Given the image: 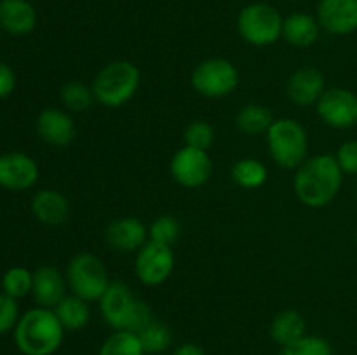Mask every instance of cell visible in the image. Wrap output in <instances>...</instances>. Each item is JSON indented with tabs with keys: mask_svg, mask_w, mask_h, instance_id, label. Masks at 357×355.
<instances>
[{
	"mask_svg": "<svg viewBox=\"0 0 357 355\" xmlns=\"http://www.w3.org/2000/svg\"><path fill=\"white\" fill-rule=\"evenodd\" d=\"M344 171L333 155H316L307 159L295 174V194L307 207H324L338 195Z\"/></svg>",
	"mask_w": 357,
	"mask_h": 355,
	"instance_id": "obj_1",
	"label": "cell"
},
{
	"mask_svg": "<svg viewBox=\"0 0 357 355\" xmlns=\"http://www.w3.org/2000/svg\"><path fill=\"white\" fill-rule=\"evenodd\" d=\"M65 333L54 310L37 306L20 317L14 341L23 355H52L61 347Z\"/></svg>",
	"mask_w": 357,
	"mask_h": 355,
	"instance_id": "obj_2",
	"label": "cell"
},
{
	"mask_svg": "<svg viewBox=\"0 0 357 355\" xmlns=\"http://www.w3.org/2000/svg\"><path fill=\"white\" fill-rule=\"evenodd\" d=\"M103 320L114 331L139 333L153 319L152 310L124 282H110L100 299Z\"/></svg>",
	"mask_w": 357,
	"mask_h": 355,
	"instance_id": "obj_3",
	"label": "cell"
},
{
	"mask_svg": "<svg viewBox=\"0 0 357 355\" xmlns=\"http://www.w3.org/2000/svg\"><path fill=\"white\" fill-rule=\"evenodd\" d=\"M139 80L142 75L135 63L117 59L96 73L91 87L98 103L107 108H121L138 93Z\"/></svg>",
	"mask_w": 357,
	"mask_h": 355,
	"instance_id": "obj_4",
	"label": "cell"
},
{
	"mask_svg": "<svg viewBox=\"0 0 357 355\" xmlns=\"http://www.w3.org/2000/svg\"><path fill=\"white\" fill-rule=\"evenodd\" d=\"M267 143L274 162L284 169H298L307 160L309 136L295 118H275L267 132Z\"/></svg>",
	"mask_w": 357,
	"mask_h": 355,
	"instance_id": "obj_5",
	"label": "cell"
},
{
	"mask_svg": "<svg viewBox=\"0 0 357 355\" xmlns=\"http://www.w3.org/2000/svg\"><path fill=\"white\" fill-rule=\"evenodd\" d=\"M282 21L284 17L274 6L255 2L241 9L237 16V31L248 44L267 47L282 37Z\"/></svg>",
	"mask_w": 357,
	"mask_h": 355,
	"instance_id": "obj_6",
	"label": "cell"
},
{
	"mask_svg": "<svg viewBox=\"0 0 357 355\" xmlns=\"http://www.w3.org/2000/svg\"><path fill=\"white\" fill-rule=\"evenodd\" d=\"M66 281L72 294L86 299L87 303L100 301L110 285V277L98 256L91 253H80L70 260L66 267Z\"/></svg>",
	"mask_w": 357,
	"mask_h": 355,
	"instance_id": "obj_7",
	"label": "cell"
},
{
	"mask_svg": "<svg viewBox=\"0 0 357 355\" xmlns=\"http://www.w3.org/2000/svg\"><path fill=\"white\" fill-rule=\"evenodd\" d=\"M192 86L202 96L218 100L237 89L239 72L236 65L225 58L204 59L192 72Z\"/></svg>",
	"mask_w": 357,
	"mask_h": 355,
	"instance_id": "obj_8",
	"label": "cell"
},
{
	"mask_svg": "<svg viewBox=\"0 0 357 355\" xmlns=\"http://www.w3.org/2000/svg\"><path fill=\"white\" fill-rule=\"evenodd\" d=\"M173 180L185 188H199L211 178L213 162L206 150L185 145L173 155L169 164Z\"/></svg>",
	"mask_w": 357,
	"mask_h": 355,
	"instance_id": "obj_9",
	"label": "cell"
},
{
	"mask_svg": "<svg viewBox=\"0 0 357 355\" xmlns=\"http://www.w3.org/2000/svg\"><path fill=\"white\" fill-rule=\"evenodd\" d=\"M174 270V253L171 246L149 240L136 254L135 271L145 285H160Z\"/></svg>",
	"mask_w": 357,
	"mask_h": 355,
	"instance_id": "obj_10",
	"label": "cell"
},
{
	"mask_svg": "<svg viewBox=\"0 0 357 355\" xmlns=\"http://www.w3.org/2000/svg\"><path fill=\"white\" fill-rule=\"evenodd\" d=\"M317 115L326 125L347 129L357 124V94L344 87L326 89L316 103Z\"/></svg>",
	"mask_w": 357,
	"mask_h": 355,
	"instance_id": "obj_11",
	"label": "cell"
},
{
	"mask_svg": "<svg viewBox=\"0 0 357 355\" xmlns=\"http://www.w3.org/2000/svg\"><path fill=\"white\" fill-rule=\"evenodd\" d=\"M38 180V166L30 155L9 152L0 155V187L10 191H23Z\"/></svg>",
	"mask_w": 357,
	"mask_h": 355,
	"instance_id": "obj_12",
	"label": "cell"
},
{
	"mask_svg": "<svg viewBox=\"0 0 357 355\" xmlns=\"http://www.w3.org/2000/svg\"><path fill=\"white\" fill-rule=\"evenodd\" d=\"M316 17L321 28L331 35L357 31V0H319Z\"/></svg>",
	"mask_w": 357,
	"mask_h": 355,
	"instance_id": "obj_13",
	"label": "cell"
},
{
	"mask_svg": "<svg viewBox=\"0 0 357 355\" xmlns=\"http://www.w3.org/2000/svg\"><path fill=\"white\" fill-rule=\"evenodd\" d=\"M149 228L143 225L142 219L126 216L117 218L105 230V240L112 249L119 253H132L139 251L149 242Z\"/></svg>",
	"mask_w": 357,
	"mask_h": 355,
	"instance_id": "obj_14",
	"label": "cell"
},
{
	"mask_svg": "<svg viewBox=\"0 0 357 355\" xmlns=\"http://www.w3.org/2000/svg\"><path fill=\"white\" fill-rule=\"evenodd\" d=\"M37 132L47 145L66 146L75 138V122L68 111L45 108L37 118Z\"/></svg>",
	"mask_w": 357,
	"mask_h": 355,
	"instance_id": "obj_15",
	"label": "cell"
},
{
	"mask_svg": "<svg viewBox=\"0 0 357 355\" xmlns=\"http://www.w3.org/2000/svg\"><path fill=\"white\" fill-rule=\"evenodd\" d=\"M66 285H68L66 275H63L56 267L45 265V267L37 268L33 271L31 294H33V299L38 306L54 308L66 296Z\"/></svg>",
	"mask_w": 357,
	"mask_h": 355,
	"instance_id": "obj_16",
	"label": "cell"
},
{
	"mask_svg": "<svg viewBox=\"0 0 357 355\" xmlns=\"http://www.w3.org/2000/svg\"><path fill=\"white\" fill-rule=\"evenodd\" d=\"M324 75L317 68L296 70L288 82V96L298 106H312L324 93Z\"/></svg>",
	"mask_w": 357,
	"mask_h": 355,
	"instance_id": "obj_17",
	"label": "cell"
},
{
	"mask_svg": "<svg viewBox=\"0 0 357 355\" xmlns=\"http://www.w3.org/2000/svg\"><path fill=\"white\" fill-rule=\"evenodd\" d=\"M37 26V10L28 0H0V28L10 35H28Z\"/></svg>",
	"mask_w": 357,
	"mask_h": 355,
	"instance_id": "obj_18",
	"label": "cell"
},
{
	"mask_svg": "<svg viewBox=\"0 0 357 355\" xmlns=\"http://www.w3.org/2000/svg\"><path fill=\"white\" fill-rule=\"evenodd\" d=\"M31 212L44 225L58 226L68 219L70 202L61 191L45 188L35 194L31 200Z\"/></svg>",
	"mask_w": 357,
	"mask_h": 355,
	"instance_id": "obj_19",
	"label": "cell"
},
{
	"mask_svg": "<svg viewBox=\"0 0 357 355\" xmlns=\"http://www.w3.org/2000/svg\"><path fill=\"white\" fill-rule=\"evenodd\" d=\"M321 24L316 16L307 13H293L282 21V38L295 47H309L319 38Z\"/></svg>",
	"mask_w": 357,
	"mask_h": 355,
	"instance_id": "obj_20",
	"label": "cell"
},
{
	"mask_svg": "<svg viewBox=\"0 0 357 355\" xmlns=\"http://www.w3.org/2000/svg\"><path fill=\"white\" fill-rule=\"evenodd\" d=\"M307 334V322L296 310H282L271 324V338L279 347L286 348Z\"/></svg>",
	"mask_w": 357,
	"mask_h": 355,
	"instance_id": "obj_21",
	"label": "cell"
},
{
	"mask_svg": "<svg viewBox=\"0 0 357 355\" xmlns=\"http://www.w3.org/2000/svg\"><path fill=\"white\" fill-rule=\"evenodd\" d=\"M52 310H54L56 317L65 327V331H72V333L82 331L91 320L89 303L75 294L65 296Z\"/></svg>",
	"mask_w": 357,
	"mask_h": 355,
	"instance_id": "obj_22",
	"label": "cell"
},
{
	"mask_svg": "<svg viewBox=\"0 0 357 355\" xmlns=\"http://www.w3.org/2000/svg\"><path fill=\"white\" fill-rule=\"evenodd\" d=\"M275 118L271 108L264 106V104L251 103L241 108L236 117V125L243 134L261 136L267 134Z\"/></svg>",
	"mask_w": 357,
	"mask_h": 355,
	"instance_id": "obj_23",
	"label": "cell"
},
{
	"mask_svg": "<svg viewBox=\"0 0 357 355\" xmlns=\"http://www.w3.org/2000/svg\"><path fill=\"white\" fill-rule=\"evenodd\" d=\"M138 334L142 347L146 355H160L173 343V333L169 327L160 320L152 319Z\"/></svg>",
	"mask_w": 357,
	"mask_h": 355,
	"instance_id": "obj_24",
	"label": "cell"
},
{
	"mask_svg": "<svg viewBox=\"0 0 357 355\" xmlns=\"http://www.w3.org/2000/svg\"><path fill=\"white\" fill-rule=\"evenodd\" d=\"M267 167L257 159H241L232 167L234 183L246 190L260 188L267 181Z\"/></svg>",
	"mask_w": 357,
	"mask_h": 355,
	"instance_id": "obj_25",
	"label": "cell"
},
{
	"mask_svg": "<svg viewBox=\"0 0 357 355\" xmlns=\"http://www.w3.org/2000/svg\"><path fill=\"white\" fill-rule=\"evenodd\" d=\"M98 355H146L138 334L129 331H114L103 341Z\"/></svg>",
	"mask_w": 357,
	"mask_h": 355,
	"instance_id": "obj_26",
	"label": "cell"
},
{
	"mask_svg": "<svg viewBox=\"0 0 357 355\" xmlns=\"http://www.w3.org/2000/svg\"><path fill=\"white\" fill-rule=\"evenodd\" d=\"M59 97H61L63 106L70 111H86L89 110L94 104V101H96L93 87L86 86V84L82 82H77V80L65 84V86L61 87Z\"/></svg>",
	"mask_w": 357,
	"mask_h": 355,
	"instance_id": "obj_27",
	"label": "cell"
},
{
	"mask_svg": "<svg viewBox=\"0 0 357 355\" xmlns=\"http://www.w3.org/2000/svg\"><path fill=\"white\" fill-rule=\"evenodd\" d=\"M31 287H33V274L23 267L9 268L2 278L3 294L14 299L26 296L28 292H31Z\"/></svg>",
	"mask_w": 357,
	"mask_h": 355,
	"instance_id": "obj_28",
	"label": "cell"
},
{
	"mask_svg": "<svg viewBox=\"0 0 357 355\" xmlns=\"http://www.w3.org/2000/svg\"><path fill=\"white\" fill-rule=\"evenodd\" d=\"M180 221L174 216L162 214L153 219L152 225L149 226V240L164 246H173L180 239Z\"/></svg>",
	"mask_w": 357,
	"mask_h": 355,
	"instance_id": "obj_29",
	"label": "cell"
},
{
	"mask_svg": "<svg viewBox=\"0 0 357 355\" xmlns=\"http://www.w3.org/2000/svg\"><path fill=\"white\" fill-rule=\"evenodd\" d=\"M281 355H333V348L323 336L305 334L293 345L282 348Z\"/></svg>",
	"mask_w": 357,
	"mask_h": 355,
	"instance_id": "obj_30",
	"label": "cell"
},
{
	"mask_svg": "<svg viewBox=\"0 0 357 355\" xmlns=\"http://www.w3.org/2000/svg\"><path fill=\"white\" fill-rule=\"evenodd\" d=\"M185 145L192 146V148L206 150L208 152L209 146L215 141V129L211 124L204 120H195L190 122L185 129Z\"/></svg>",
	"mask_w": 357,
	"mask_h": 355,
	"instance_id": "obj_31",
	"label": "cell"
},
{
	"mask_svg": "<svg viewBox=\"0 0 357 355\" xmlns=\"http://www.w3.org/2000/svg\"><path fill=\"white\" fill-rule=\"evenodd\" d=\"M20 322V306L14 298L7 294H0V334L16 329Z\"/></svg>",
	"mask_w": 357,
	"mask_h": 355,
	"instance_id": "obj_32",
	"label": "cell"
},
{
	"mask_svg": "<svg viewBox=\"0 0 357 355\" xmlns=\"http://www.w3.org/2000/svg\"><path fill=\"white\" fill-rule=\"evenodd\" d=\"M338 166L344 173L347 174H357V141L352 139V141H345L344 145H340L337 155Z\"/></svg>",
	"mask_w": 357,
	"mask_h": 355,
	"instance_id": "obj_33",
	"label": "cell"
},
{
	"mask_svg": "<svg viewBox=\"0 0 357 355\" xmlns=\"http://www.w3.org/2000/svg\"><path fill=\"white\" fill-rule=\"evenodd\" d=\"M16 89V73L9 65L0 61V100H6Z\"/></svg>",
	"mask_w": 357,
	"mask_h": 355,
	"instance_id": "obj_34",
	"label": "cell"
},
{
	"mask_svg": "<svg viewBox=\"0 0 357 355\" xmlns=\"http://www.w3.org/2000/svg\"><path fill=\"white\" fill-rule=\"evenodd\" d=\"M171 355H208L204 350H202L199 345L194 343H181L180 347H176Z\"/></svg>",
	"mask_w": 357,
	"mask_h": 355,
	"instance_id": "obj_35",
	"label": "cell"
},
{
	"mask_svg": "<svg viewBox=\"0 0 357 355\" xmlns=\"http://www.w3.org/2000/svg\"><path fill=\"white\" fill-rule=\"evenodd\" d=\"M291 2H300V0H291Z\"/></svg>",
	"mask_w": 357,
	"mask_h": 355,
	"instance_id": "obj_36",
	"label": "cell"
},
{
	"mask_svg": "<svg viewBox=\"0 0 357 355\" xmlns=\"http://www.w3.org/2000/svg\"><path fill=\"white\" fill-rule=\"evenodd\" d=\"M356 242H357V232H356Z\"/></svg>",
	"mask_w": 357,
	"mask_h": 355,
	"instance_id": "obj_37",
	"label": "cell"
},
{
	"mask_svg": "<svg viewBox=\"0 0 357 355\" xmlns=\"http://www.w3.org/2000/svg\"><path fill=\"white\" fill-rule=\"evenodd\" d=\"M0 35H2V28H0Z\"/></svg>",
	"mask_w": 357,
	"mask_h": 355,
	"instance_id": "obj_38",
	"label": "cell"
}]
</instances>
